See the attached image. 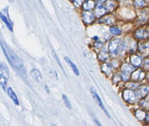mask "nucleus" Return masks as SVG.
<instances>
[{"instance_id":"nucleus-1","label":"nucleus","mask_w":149,"mask_h":126,"mask_svg":"<svg viewBox=\"0 0 149 126\" xmlns=\"http://www.w3.org/2000/svg\"><path fill=\"white\" fill-rule=\"evenodd\" d=\"M1 46L2 47L4 54L6 55L10 64L14 68L16 69L20 72H21L23 75L25 74V69L22 60L6 44L1 42Z\"/></svg>"},{"instance_id":"nucleus-2","label":"nucleus","mask_w":149,"mask_h":126,"mask_svg":"<svg viewBox=\"0 0 149 126\" xmlns=\"http://www.w3.org/2000/svg\"><path fill=\"white\" fill-rule=\"evenodd\" d=\"M121 41L120 39H115L113 40L110 43L109 45V49L110 52L112 53H117L120 50Z\"/></svg>"},{"instance_id":"nucleus-3","label":"nucleus","mask_w":149,"mask_h":126,"mask_svg":"<svg viewBox=\"0 0 149 126\" xmlns=\"http://www.w3.org/2000/svg\"><path fill=\"white\" fill-rule=\"evenodd\" d=\"M92 95H93V97L94 99L95 100V101L97 102V103L98 104V105L100 106V108L102 109V110L104 112H105V113L106 114V115L107 116H108L109 118H110V115H109V113H108L107 110L106 109V108H105V107H104V105H103V103H102V100L100 99V97H99V96H98V95L95 92H93V91H92Z\"/></svg>"},{"instance_id":"nucleus-4","label":"nucleus","mask_w":149,"mask_h":126,"mask_svg":"<svg viewBox=\"0 0 149 126\" xmlns=\"http://www.w3.org/2000/svg\"><path fill=\"white\" fill-rule=\"evenodd\" d=\"M31 75L35 81L37 82V83H40L41 82V80L42 79V75L38 69H34L32 70L31 72Z\"/></svg>"},{"instance_id":"nucleus-5","label":"nucleus","mask_w":149,"mask_h":126,"mask_svg":"<svg viewBox=\"0 0 149 126\" xmlns=\"http://www.w3.org/2000/svg\"><path fill=\"white\" fill-rule=\"evenodd\" d=\"M0 70H1L0 77H3L8 80L9 78V70L7 65L4 63H1V64H0Z\"/></svg>"},{"instance_id":"nucleus-6","label":"nucleus","mask_w":149,"mask_h":126,"mask_svg":"<svg viewBox=\"0 0 149 126\" xmlns=\"http://www.w3.org/2000/svg\"><path fill=\"white\" fill-rule=\"evenodd\" d=\"M7 92H8V95L9 96V97L13 100L14 104H16V105H18L19 104V100H18L17 95H16V93H14V92L13 91V90L11 87H9L7 90Z\"/></svg>"},{"instance_id":"nucleus-7","label":"nucleus","mask_w":149,"mask_h":126,"mask_svg":"<svg viewBox=\"0 0 149 126\" xmlns=\"http://www.w3.org/2000/svg\"><path fill=\"white\" fill-rule=\"evenodd\" d=\"M65 60L66 61V62L69 64V65H70V66L71 67V68L73 70L74 74H75L77 75H79V70L77 67L76 65V64H74L71 61V59H69V58H68V57H65Z\"/></svg>"},{"instance_id":"nucleus-8","label":"nucleus","mask_w":149,"mask_h":126,"mask_svg":"<svg viewBox=\"0 0 149 126\" xmlns=\"http://www.w3.org/2000/svg\"><path fill=\"white\" fill-rule=\"evenodd\" d=\"M148 35L149 33L147 31H143V30H139L136 32V37L139 39L147 38Z\"/></svg>"},{"instance_id":"nucleus-9","label":"nucleus","mask_w":149,"mask_h":126,"mask_svg":"<svg viewBox=\"0 0 149 126\" xmlns=\"http://www.w3.org/2000/svg\"><path fill=\"white\" fill-rule=\"evenodd\" d=\"M0 16H1V19L3 20V21L5 23V24H6V26L9 29V31L13 32V26L11 25V23L9 21V20L7 19V17L5 16H4V15L1 13V15H0Z\"/></svg>"},{"instance_id":"nucleus-10","label":"nucleus","mask_w":149,"mask_h":126,"mask_svg":"<svg viewBox=\"0 0 149 126\" xmlns=\"http://www.w3.org/2000/svg\"><path fill=\"white\" fill-rule=\"evenodd\" d=\"M131 63L134 64L136 65V66H138V65H141L142 63V60L141 58L139 56H137L136 55H134V56H132L131 58Z\"/></svg>"},{"instance_id":"nucleus-11","label":"nucleus","mask_w":149,"mask_h":126,"mask_svg":"<svg viewBox=\"0 0 149 126\" xmlns=\"http://www.w3.org/2000/svg\"><path fill=\"white\" fill-rule=\"evenodd\" d=\"M125 98L126 100L128 101H132L135 99V95L134 94L133 92L131 91H130V90H127V91H126L125 92Z\"/></svg>"},{"instance_id":"nucleus-12","label":"nucleus","mask_w":149,"mask_h":126,"mask_svg":"<svg viewBox=\"0 0 149 126\" xmlns=\"http://www.w3.org/2000/svg\"><path fill=\"white\" fill-rule=\"evenodd\" d=\"M63 99L64 100V102L65 103L66 107L69 109H71V104L70 101L68 99V98L67 97V96H66L65 95H63Z\"/></svg>"},{"instance_id":"nucleus-13","label":"nucleus","mask_w":149,"mask_h":126,"mask_svg":"<svg viewBox=\"0 0 149 126\" xmlns=\"http://www.w3.org/2000/svg\"><path fill=\"white\" fill-rule=\"evenodd\" d=\"M110 31L113 35H118L121 33V31L118 27H111Z\"/></svg>"},{"instance_id":"nucleus-14","label":"nucleus","mask_w":149,"mask_h":126,"mask_svg":"<svg viewBox=\"0 0 149 126\" xmlns=\"http://www.w3.org/2000/svg\"><path fill=\"white\" fill-rule=\"evenodd\" d=\"M136 117L139 120H143L146 119V114L143 111H138L136 113Z\"/></svg>"},{"instance_id":"nucleus-15","label":"nucleus","mask_w":149,"mask_h":126,"mask_svg":"<svg viewBox=\"0 0 149 126\" xmlns=\"http://www.w3.org/2000/svg\"><path fill=\"white\" fill-rule=\"evenodd\" d=\"M140 49L142 53L148 52H149V42L141 46L140 48Z\"/></svg>"},{"instance_id":"nucleus-16","label":"nucleus","mask_w":149,"mask_h":126,"mask_svg":"<svg viewBox=\"0 0 149 126\" xmlns=\"http://www.w3.org/2000/svg\"><path fill=\"white\" fill-rule=\"evenodd\" d=\"M7 79H4L3 77H0V82H1V86L2 87L4 90H6V87L7 85Z\"/></svg>"},{"instance_id":"nucleus-17","label":"nucleus","mask_w":149,"mask_h":126,"mask_svg":"<svg viewBox=\"0 0 149 126\" xmlns=\"http://www.w3.org/2000/svg\"><path fill=\"white\" fill-rule=\"evenodd\" d=\"M93 7V3L92 1H88L84 4V8L85 9H91Z\"/></svg>"},{"instance_id":"nucleus-18","label":"nucleus","mask_w":149,"mask_h":126,"mask_svg":"<svg viewBox=\"0 0 149 126\" xmlns=\"http://www.w3.org/2000/svg\"><path fill=\"white\" fill-rule=\"evenodd\" d=\"M84 16V20H86L87 18H88V22H91V21L93 19V16L91 13H85Z\"/></svg>"},{"instance_id":"nucleus-19","label":"nucleus","mask_w":149,"mask_h":126,"mask_svg":"<svg viewBox=\"0 0 149 126\" xmlns=\"http://www.w3.org/2000/svg\"><path fill=\"white\" fill-rule=\"evenodd\" d=\"M135 4L137 6H145V2L143 1V0H136Z\"/></svg>"},{"instance_id":"nucleus-20","label":"nucleus","mask_w":149,"mask_h":126,"mask_svg":"<svg viewBox=\"0 0 149 126\" xmlns=\"http://www.w3.org/2000/svg\"><path fill=\"white\" fill-rule=\"evenodd\" d=\"M53 54H54V57H55V59H57V61H58V64H59V65H60V66L61 67V68H62V69L63 70V67H62V65H61V64H60V62H59V59H58V56H57V55L54 53V52H53Z\"/></svg>"},{"instance_id":"nucleus-21","label":"nucleus","mask_w":149,"mask_h":126,"mask_svg":"<svg viewBox=\"0 0 149 126\" xmlns=\"http://www.w3.org/2000/svg\"><path fill=\"white\" fill-rule=\"evenodd\" d=\"M146 67L147 69H149V60H148V61L146 62Z\"/></svg>"},{"instance_id":"nucleus-22","label":"nucleus","mask_w":149,"mask_h":126,"mask_svg":"<svg viewBox=\"0 0 149 126\" xmlns=\"http://www.w3.org/2000/svg\"><path fill=\"white\" fill-rule=\"evenodd\" d=\"M95 122L97 123V124H98V126H102V125H101V124H100V123H99V122L98 121V120H95Z\"/></svg>"},{"instance_id":"nucleus-23","label":"nucleus","mask_w":149,"mask_h":126,"mask_svg":"<svg viewBox=\"0 0 149 126\" xmlns=\"http://www.w3.org/2000/svg\"><path fill=\"white\" fill-rule=\"evenodd\" d=\"M9 1H11V2H13V1H14V0H9Z\"/></svg>"},{"instance_id":"nucleus-24","label":"nucleus","mask_w":149,"mask_h":126,"mask_svg":"<svg viewBox=\"0 0 149 126\" xmlns=\"http://www.w3.org/2000/svg\"><path fill=\"white\" fill-rule=\"evenodd\" d=\"M148 79H149V74H148Z\"/></svg>"},{"instance_id":"nucleus-25","label":"nucleus","mask_w":149,"mask_h":126,"mask_svg":"<svg viewBox=\"0 0 149 126\" xmlns=\"http://www.w3.org/2000/svg\"><path fill=\"white\" fill-rule=\"evenodd\" d=\"M52 126H56V125H52Z\"/></svg>"},{"instance_id":"nucleus-26","label":"nucleus","mask_w":149,"mask_h":126,"mask_svg":"<svg viewBox=\"0 0 149 126\" xmlns=\"http://www.w3.org/2000/svg\"><path fill=\"white\" fill-rule=\"evenodd\" d=\"M148 100H149V96H148Z\"/></svg>"}]
</instances>
